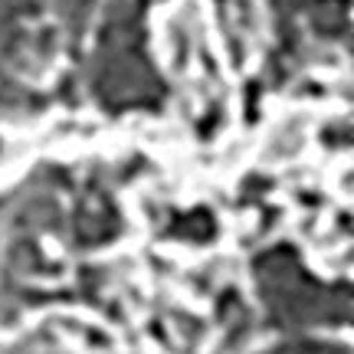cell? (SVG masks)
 <instances>
[{
    "instance_id": "cell-1",
    "label": "cell",
    "mask_w": 354,
    "mask_h": 354,
    "mask_svg": "<svg viewBox=\"0 0 354 354\" xmlns=\"http://www.w3.org/2000/svg\"><path fill=\"white\" fill-rule=\"evenodd\" d=\"M88 92L102 109H158L165 102V82L145 46V0H118L95 39L88 66Z\"/></svg>"
},
{
    "instance_id": "cell-2",
    "label": "cell",
    "mask_w": 354,
    "mask_h": 354,
    "mask_svg": "<svg viewBox=\"0 0 354 354\" xmlns=\"http://www.w3.org/2000/svg\"><path fill=\"white\" fill-rule=\"evenodd\" d=\"M256 289L279 328H312L325 322H348L351 292L344 282H322L305 269L292 246H272L253 259Z\"/></svg>"
},
{
    "instance_id": "cell-3",
    "label": "cell",
    "mask_w": 354,
    "mask_h": 354,
    "mask_svg": "<svg viewBox=\"0 0 354 354\" xmlns=\"http://www.w3.org/2000/svg\"><path fill=\"white\" fill-rule=\"evenodd\" d=\"M266 354H348L344 344H325V342H308V338H299V342H286L279 348H269Z\"/></svg>"
}]
</instances>
